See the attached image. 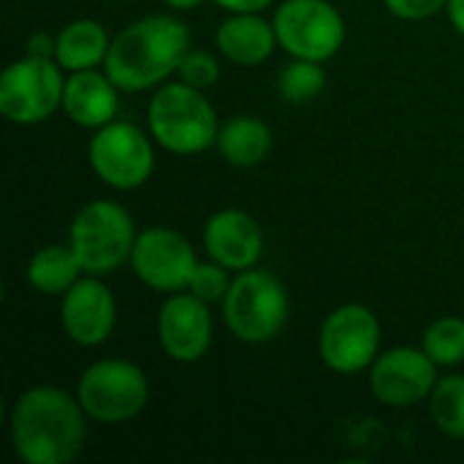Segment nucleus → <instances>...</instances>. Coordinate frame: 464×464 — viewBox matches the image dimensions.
<instances>
[{
    "label": "nucleus",
    "instance_id": "f257e3e1",
    "mask_svg": "<svg viewBox=\"0 0 464 464\" xmlns=\"http://www.w3.org/2000/svg\"><path fill=\"white\" fill-rule=\"evenodd\" d=\"M87 413L79 397L57 386H33L11 408V446L24 464H71L87 443Z\"/></svg>",
    "mask_w": 464,
    "mask_h": 464
},
{
    "label": "nucleus",
    "instance_id": "f03ea898",
    "mask_svg": "<svg viewBox=\"0 0 464 464\" xmlns=\"http://www.w3.org/2000/svg\"><path fill=\"white\" fill-rule=\"evenodd\" d=\"M190 49V30L171 14H150L125 24L109 44L103 71L122 92H144L177 73Z\"/></svg>",
    "mask_w": 464,
    "mask_h": 464
},
{
    "label": "nucleus",
    "instance_id": "7ed1b4c3",
    "mask_svg": "<svg viewBox=\"0 0 464 464\" xmlns=\"http://www.w3.org/2000/svg\"><path fill=\"white\" fill-rule=\"evenodd\" d=\"M150 136L171 155H198L218 144V111L204 90L188 82H169L150 98Z\"/></svg>",
    "mask_w": 464,
    "mask_h": 464
},
{
    "label": "nucleus",
    "instance_id": "20e7f679",
    "mask_svg": "<svg viewBox=\"0 0 464 464\" xmlns=\"http://www.w3.org/2000/svg\"><path fill=\"white\" fill-rule=\"evenodd\" d=\"M136 237V223L122 204L95 198L73 215L68 245L73 247L84 275L103 277L130 261Z\"/></svg>",
    "mask_w": 464,
    "mask_h": 464
},
{
    "label": "nucleus",
    "instance_id": "39448f33",
    "mask_svg": "<svg viewBox=\"0 0 464 464\" xmlns=\"http://www.w3.org/2000/svg\"><path fill=\"white\" fill-rule=\"evenodd\" d=\"M220 304L228 332L250 345L272 343L285 329L291 310L283 280L256 266L231 280V288Z\"/></svg>",
    "mask_w": 464,
    "mask_h": 464
},
{
    "label": "nucleus",
    "instance_id": "423d86ee",
    "mask_svg": "<svg viewBox=\"0 0 464 464\" xmlns=\"http://www.w3.org/2000/svg\"><path fill=\"white\" fill-rule=\"evenodd\" d=\"M76 397L84 413L98 424L133 421L150 402V381L144 370L125 359L92 362L79 383Z\"/></svg>",
    "mask_w": 464,
    "mask_h": 464
},
{
    "label": "nucleus",
    "instance_id": "0eeeda50",
    "mask_svg": "<svg viewBox=\"0 0 464 464\" xmlns=\"http://www.w3.org/2000/svg\"><path fill=\"white\" fill-rule=\"evenodd\" d=\"M63 92L57 60L24 54L0 73V114L14 125H38L63 109Z\"/></svg>",
    "mask_w": 464,
    "mask_h": 464
},
{
    "label": "nucleus",
    "instance_id": "6e6552de",
    "mask_svg": "<svg viewBox=\"0 0 464 464\" xmlns=\"http://www.w3.org/2000/svg\"><path fill=\"white\" fill-rule=\"evenodd\" d=\"M87 160L95 177L114 190H136L155 171V150L150 136L125 120H111L92 133Z\"/></svg>",
    "mask_w": 464,
    "mask_h": 464
},
{
    "label": "nucleus",
    "instance_id": "1a4fd4ad",
    "mask_svg": "<svg viewBox=\"0 0 464 464\" xmlns=\"http://www.w3.org/2000/svg\"><path fill=\"white\" fill-rule=\"evenodd\" d=\"M272 22L283 52L299 60L326 63L348 35L343 14L329 0H283Z\"/></svg>",
    "mask_w": 464,
    "mask_h": 464
},
{
    "label": "nucleus",
    "instance_id": "9d476101",
    "mask_svg": "<svg viewBox=\"0 0 464 464\" xmlns=\"http://www.w3.org/2000/svg\"><path fill=\"white\" fill-rule=\"evenodd\" d=\"M381 351V321L367 304H340L318 332V356L337 375H356L372 367Z\"/></svg>",
    "mask_w": 464,
    "mask_h": 464
},
{
    "label": "nucleus",
    "instance_id": "9b49d317",
    "mask_svg": "<svg viewBox=\"0 0 464 464\" xmlns=\"http://www.w3.org/2000/svg\"><path fill=\"white\" fill-rule=\"evenodd\" d=\"M196 266V250L179 231L163 226L139 231L130 253V269L147 288L166 296L188 291Z\"/></svg>",
    "mask_w": 464,
    "mask_h": 464
},
{
    "label": "nucleus",
    "instance_id": "f8f14e48",
    "mask_svg": "<svg viewBox=\"0 0 464 464\" xmlns=\"http://www.w3.org/2000/svg\"><path fill=\"white\" fill-rule=\"evenodd\" d=\"M438 381V364L424 348H392L378 353L370 367V392L389 408H413L430 400Z\"/></svg>",
    "mask_w": 464,
    "mask_h": 464
},
{
    "label": "nucleus",
    "instance_id": "ddd939ff",
    "mask_svg": "<svg viewBox=\"0 0 464 464\" xmlns=\"http://www.w3.org/2000/svg\"><path fill=\"white\" fill-rule=\"evenodd\" d=\"M215 337L209 304L190 291L169 294L158 313V343L177 364H193L207 356Z\"/></svg>",
    "mask_w": 464,
    "mask_h": 464
},
{
    "label": "nucleus",
    "instance_id": "4468645a",
    "mask_svg": "<svg viewBox=\"0 0 464 464\" xmlns=\"http://www.w3.org/2000/svg\"><path fill=\"white\" fill-rule=\"evenodd\" d=\"M60 324L65 337L79 348L103 345L117 324V302L109 285L95 277H79L60 302Z\"/></svg>",
    "mask_w": 464,
    "mask_h": 464
},
{
    "label": "nucleus",
    "instance_id": "2eb2a0df",
    "mask_svg": "<svg viewBox=\"0 0 464 464\" xmlns=\"http://www.w3.org/2000/svg\"><path fill=\"white\" fill-rule=\"evenodd\" d=\"M207 256L231 272L253 269L264 256V231L258 220L242 209H220L204 226Z\"/></svg>",
    "mask_w": 464,
    "mask_h": 464
},
{
    "label": "nucleus",
    "instance_id": "dca6fc26",
    "mask_svg": "<svg viewBox=\"0 0 464 464\" xmlns=\"http://www.w3.org/2000/svg\"><path fill=\"white\" fill-rule=\"evenodd\" d=\"M63 111L79 128L98 130L109 125L120 111V87L109 79V73L87 68L73 71L65 79L63 92Z\"/></svg>",
    "mask_w": 464,
    "mask_h": 464
},
{
    "label": "nucleus",
    "instance_id": "f3484780",
    "mask_svg": "<svg viewBox=\"0 0 464 464\" xmlns=\"http://www.w3.org/2000/svg\"><path fill=\"white\" fill-rule=\"evenodd\" d=\"M215 46L234 65H261L280 44L275 22L261 14H228L215 30Z\"/></svg>",
    "mask_w": 464,
    "mask_h": 464
},
{
    "label": "nucleus",
    "instance_id": "a211bd4d",
    "mask_svg": "<svg viewBox=\"0 0 464 464\" xmlns=\"http://www.w3.org/2000/svg\"><path fill=\"white\" fill-rule=\"evenodd\" d=\"M215 147L226 163L237 169H253L264 163L272 152V130L264 120L253 114H237L220 125Z\"/></svg>",
    "mask_w": 464,
    "mask_h": 464
},
{
    "label": "nucleus",
    "instance_id": "6ab92c4d",
    "mask_svg": "<svg viewBox=\"0 0 464 464\" xmlns=\"http://www.w3.org/2000/svg\"><path fill=\"white\" fill-rule=\"evenodd\" d=\"M109 44H111L109 30L101 22L76 19V22H68L65 27H60L54 60L63 71H71V73L98 68L106 60Z\"/></svg>",
    "mask_w": 464,
    "mask_h": 464
},
{
    "label": "nucleus",
    "instance_id": "aec40b11",
    "mask_svg": "<svg viewBox=\"0 0 464 464\" xmlns=\"http://www.w3.org/2000/svg\"><path fill=\"white\" fill-rule=\"evenodd\" d=\"M84 275L71 245H46L27 261L24 277L33 291L44 296H63Z\"/></svg>",
    "mask_w": 464,
    "mask_h": 464
},
{
    "label": "nucleus",
    "instance_id": "412c9836",
    "mask_svg": "<svg viewBox=\"0 0 464 464\" xmlns=\"http://www.w3.org/2000/svg\"><path fill=\"white\" fill-rule=\"evenodd\" d=\"M427 402L435 427L454 440H464V375L440 378Z\"/></svg>",
    "mask_w": 464,
    "mask_h": 464
},
{
    "label": "nucleus",
    "instance_id": "4be33fe9",
    "mask_svg": "<svg viewBox=\"0 0 464 464\" xmlns=\"http://www.w3.org/2000/svg\"><path fill=\"white\" fill-rule=\"evenodd\" d=\"M326 87L324 63L291 57V63L277 76V90L288 103H310Z\"/></svg>",
    "mask_w": 464,
    "mask_h": 464
},
{
    "label": "nucleus",
    "instance_id": "5701e85b",
    "mask_svg": "<svg viewBox=\"0 0 464 464\" xmlns=\"http://www.w3.org/2000/svg\"><path fill=\"white\" fill-rule=\"evenodd\" d=\"M421 348L438 367H457L464 362V318L446 315L427 326Z\"/></svg>",
    "mask_w": 464,
    "mask_h": 464
},
{
    "label": "nucleus",
    "instance_id": "b1692460",
    "mask_svg": "<svg viewBox=\"0 0 464 464\" xmlns=\"http://www.w3.org/2000/svg\"><path fill=\"white\" fill-rule=\"evenodd\" d=\"M228 272H231V269H226L223 264H218V261H212V258H209V261H198V266H196V272H193V277H190L188 291L196 294L198 299H204L207 304L223 302L226 294H228V288H231Z\"/></svg>",
    "mask_w": 464,
    "mask_h": 464
},
{
    "label": "nucleus",
    "instance_id": "393cba45",
    "mask_svg": "<svg viewBox=\"0 0 464 464\" xmlns=\"http://www.w3.org/2000/svg\"><path fill=\"white\" fill-rule=\"evenodd\" d=\"M177 76L198 90H209L218 84L220 79V63L212 52H204V49H188V54L182 57L179 68H177Z\"/></svg>",
    "mask_w": 464,
    "mask_h": 464
},
{
    "label": "nucleus",
    "instance_id": "a878e982",
    "mask_svg": "<svg viewBox=\"0 0 464 464\" xmlns=\"http://www.w3.org/2000/svg\"><path fill=\"white\" fill-rule=\"evenodd\" d=\"M446 3L449 0H383L386 11L397 19H405V22L430 19L440 11H446Z\"/></svg>",
    "mask_w": 464,
    "mask_h": 464
},
{
    "label": "nucleus",
    "instance_id": "bb28decb",
    "mask_svg": "<svg viewBox=\"0 0 464 464\" xmlns=\"http://www.w3.org/2000/svg\"><path fill=\"white\" fill-rule=\"evenodd\" d=\"M54 49H57V35L38 30L27 38V54H33V57H52L54 60Z\"/></svg>",
    "mask_w": 464,
    "mask_h": 464
},
{
    "label": "nucleus",
    "instance_id": "cd10ccee",
    "mask_svg": "<svg viewBox=\"0 0 464 464\" xmlns=\"http://www.w3.org/2000/svg\"><path fill=\"white\" fill-rule=\"evenodd\" d=\"M215 3L228 14H261L275 0H215Z\"/></svg>",
    "mask_w": 464,
    "mask_h": 464
},
{
    "label": "nucleus",
    "instance_id": "c85d7f7f",
    "mask_svg": "<svg viewBox=\"0 0 464 464\" xmlns=\"http://www.w3.org/2000/svg\"><path fill=\"white\" fill-rule=\"evenodd\" d=\"M446 14H449V22L454 24V30L464 38V0H449Z\"/></svg>",
    "mask_w": 464,
    "mask_h": 464
},
{
    "label": "nucleus",
    "instance_id": "c756f323",
    "mask_svg": "<svg viewBox=\"0 0 464 464\" xmlns=\"http://www.w3.org/2000/svg\"><path fill=\"white\" fill-rule=\"evenodd\" d=\"M160 3H166V5L174 8V11H193V8H198L204 0H160Z\"/></svg>",
    "mask_w": 464,
    "mask_h": 464
}]
</instances>
